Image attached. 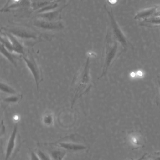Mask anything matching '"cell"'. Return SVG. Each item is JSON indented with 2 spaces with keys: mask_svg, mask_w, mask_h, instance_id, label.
<instances>
[{
  "mask_svg": "<svg viewBox=\"0 0 160 160\" xmlns=\"http://www.w3.org/2000/svg\"><path fill=\"white\" fill-rule=\"evenodd\" d=\"M123 52L125 51L120 44L108 35L102 54V73L98 79L106 76L109 68Z\"/></svg>",
  "mask_w": 160,
  "mask_h": 160,
  "instance_id": "6da1fadb",
  "label": "cell"
},
{
  "mask_svg": "<svg viewBox=\"0 0 160 160\" xmlns=\"http://www.w3.org/2000/svg\"><path fill=\"white\" fill-rule=\"evenodd\" d=\"M90 57L88 56L85 63L81 69L76 81V86L74 97L71 103V108L75 102L82 96L86 94L91 87L90 74Z\"/></svg>",
  "mask_w": 160,
  "mask_h": 160,
  "instance_id": "7a4b0ae2",
  "label": "cell"
},
{
  "mask_svg": "<svg viewBox=\"0 0 160 160\" xmlns=\"http://www.w3.org/2000/svg\"><path fill=\"white\" fill-rule=\"evenodd\" d=\"M23 59L26 64L28 69L30 70L32 76L35 82L37 91L39 90V83L42 80V75L41 70L39 68L37 60L34 55L30 52H26L25 54L23 55Z\"/></svg>",
  "mask_w": 160,
  "mask_h": 160,
  "instance_id": "3957f363",
  "label": "cell"
},
{
  "mask_svg": "<svg viewBox=\"0 0 160 160\" xmlns=\"http://www.w3.org/2000/svg\"><path fill=\"white\" fill-rule=\"evenodd\" d=\"M109 14L111 17L112 25L113 36H112L120 44L121 47L123 48L124 51L126 52L129 46H130V44L128 41L118 23L116 21L112 13L109 12Z\"/></svg>",
  "mask_w": 160,
  "mask_h": 160,
  "instance_id": "277c9868",
  "label": "cell"
},
{
  "mask_svg": "<svg viewBox=\"0 0 160 160\" xmlns=\"http://www.w3.org/2000/svg\"><path fill=\"white\" fill-rule=\"evenodd\" d=\"M18 132V124L14 125L7 145L5 152V160H8L14 151L16 146V139Z\"/></svg>",
  "mask_w": 160,
  "mask_h": 160,
  "instance_id": "5b68a950",
  "label": "cell"
},
{
  "mask_svg": "<svg viewBox=\"0 0 160 160\" xmlns=\"http://www.w3.org/2000/svg\"><path fill=\"white\" fill-rule=\"evenodd\" d=\"M157 13V6L149 7L137 13L134 17V19L144 20L156 17Z\"/></svg>",
  "mask_w": 160,
  "mask_h": 160,
  "instance_id": "8992f818",
  "label": "cell"
},
{
  "mask_svg": "<svg viewBox=\"0 0 160 160\" xmlns=\"http://www.w3.org/2000/svg\"><path fill=\"white\" fill-rule=\"evenodd\" d=\"M59 145L63 149L70 151H82L87 149L85 146L72 143L61 142L59 144Z\"/></svg>",
  "mask_w": 160,
  "mask_h": 160,
  "instance_id": "52a82bcc",
  "label": "cell"
},
{
  "mask_svg": "<svg viewBox=\"0 0 160 160\" xmlns=\"http://www.w3.org/2000/svg\"><path fill=\"white\" fill-rule=\"evenodd\" d=\"M1 53L14 66H17V62H16V58L14 53L7 49L2 44H1Z\"/></svg>",
  "mask_w": 160,
  "mask_h": 160,
  "instance_id": "ba28073f",
  "label": "cell"
},
{
  "mask_svg": "<svg viewBox=\"0 0 160 160\" xmlns=\"http://www.w3.org/2000/svg\"><path fill=\"white\" fill-rule=\"evenodd\" d=\"M141 25L149 27H158L160 26V16L153 17L141 22Z\"/></svg>",
  "mask_w": 160,
  "mask_h": 160,
  "instance_id": "9c48e42d",
  "label": "cell"
},
{
  "mask_svg": "<svg viewBox=\"0 0 160 160\" xmlns=\"http://www.w3.org/2000/svg\"><path fill=\"white\" fill-rule=\"evenodd\" d=\"M12 32L15 35L22 39H35L37 38L36 36L32 33L19 31H14Z\"/></svg>",
  "mask_w": 160,
  "mask_h": 160,
  "instance_id": "30bf717a",
  "label": "cell"
},
{
  "mask_svg": "<svg viewBox=\"0 0 160 160\" xmlns=\"http://www.w3.org/2000/svg\"><path fill=\"white\" fill-rule=\"evenodd\" d=\"M1 90L2 92L10 94L11 95L18 94L17 91L14 88L8 84L2 82L1 83Z\"/></svg>",
  "mask_w": 160,
  "mask_h": 160,
  "instance_id": "8fae6325",
  "label": "cell"
},
{
  "mask_svg": "<svg viewBox=\"0 0 160 160\" xmlns=\"http://www.w3.org/2000/svg\"><path fill=\"white\" fill-rule=\"evenodd\" d=\"M53 114L50 112H47L43 117V122L46 126H50L54 122Z\"/></svg>",
  "mask_w": 160,
  "mask_h": 160,
  "instance_id": "7c38bea8",
  "label": "cell"
},
{
  "mask_svg": "<svg viewBox=\"0 0 160 160\" xmlns=\"http://www.w3.org/2000/svg\"><path fill=\"white\" fill-rule=\"evenodd\" d=\"M22 98V95L16 94V95H12L4 98L3 100L5 102H8V103H14L19 102Z\"/></svg>",
  "mask_w": 160,
  "mask_h": 160,
  "instance_id": "4fadbf2b",
  "label": "cell"
},
{
  "mask_svg": "<svg viewBox=\"0 0 160 160\" xmlns=\"http://www.w3.org/2000/svg\"><path fill=\"white\" fill-rule=\"evenodd\" d=\"M65 154V151L54 150L51 153V157L52 160H63Z\"/></svg>",
  "mask_w": 160,
  "mask_h": 160,
  "instance_id": "5bb4252c",
  "label": "cell"
},
{
  "mask_svg": "<svg viewBox=\"0 0 160 160\" xmlns=\"http://www.w3.org/2000/svg\"><path fill=\"white\" fill-rule=\"evenodd\" d=\"M36 153L40 160H52L49 155L41 150H37Z\"/></svg>",
  "mask_w": 160,
  "mask_h": 160,
  "instance_id": "9a60e30c",
  "label": "cell"
},
{
  "mask_svg": "<svg viewBox=\"0 0 160 160\" xmlns=\"http://www.w3.org/2000/svg\"><path fill=\"white\" fill-rule=\"evenodd\" d=\"M30 159L31 160H40L37 153H34V152H33V151L31 152Z\"/></svg>",
  "mask_w": 160,
  "mask_h": 160,
  "instance_id": "2e32d148",
  "label": "cell"
},
{
  "mask_svg": "<svg viewBox=\"0 0 160 160\" xmlns=\"http://www.w3.org/2000/svg\"><path fill=\"white\" fill-rule=\"evenodd\" d=\"M157 83L158 90L159 95L160 99V78L157 77Z\"/></svg>",
  "mask_w": 160,
  "mask_h": 160,
  "instance_id": "e0dca14e",
  "label": "cell"
},
{
  "mask_svg": "<svg viewBox=\"0 0 160 160\" xmlns=\"http://www.w3.org/2000/svg\"><path fill=\"white\" fill-rule=\"evenodd\" d=\"M147 156H148V154H147V153H146V154H144L143 155H142V157L139 158L135 160H144L145 159L147 158Z\"/></svg>",
  "mask_w": 160,
  "mask_h": 160,
  "instance_id": "ac0fdd59",
  "label": "cell"
},
{
  "mask_svg": "<svg viewBox=\"0 0 160 160\" xmlns=\"http://www.w3.org/2000/svg\"><path fill=\"white\" fill-rule=\"evenodd\" d=\"M159 16H160V5L157 6V13L156 17H159Z\"/></svg>",
  "mask_w": 160,
  "mask_h": 160,
  "instance_id": "d6986e66",
  "label": "cell"
},
{
  "mask_svg": "<svg viewBox=\"0 0 160 160\" xmlns=\"http://www.w3.org/2000/svg\"><path fill=\"white\" fill-rule=\"evenodd\" d=\"M153 160H160V154L158 155H156V156H154L153 158L152 159Z\"/></svg>",
  "mask_w": 160,
  "mask_h": 160,
  "instance_id": "ffe728a7",
  "label": "cell"
},
{
  "mask_svg": "<svg viewBox=\"0 0 160 160\" xmlns=\"http://www.w3.org/2000/svg\"><path fill=\"white\" fill-rule=\"evenodd\" d=\"M15 1H18V0H15Z\"/></svg>",
  "mask_w": 160,
  "mask_h": 160,
  "instance_id": "44dd1931",
  "label": "cell"
},
{
  "mask_svg": "<svg viewBox=\"0 0 160 160\" xmlns=\"http://www.w3.org/2000/svg\"><path fill=\"white\" fill-rule=\"evenodd\" d=\"M153 160L152 159V160Z\"/></svg>",
  "mask_w": 160,
  "mask_h": 160,
  "instance_id": "7402d4cb",
  "label": "cell"
}]
</instances>
